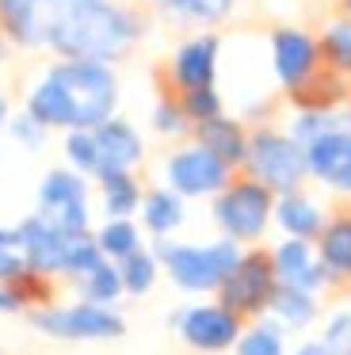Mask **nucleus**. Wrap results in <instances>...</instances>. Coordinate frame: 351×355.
I'll list each match as a JSON object with an SVG mask.
<instances>
[{
  "mask_svg": "<svg viewBox=\"0 0 351 355\" xmlns=\"http://www.w3.org/2000/svg\"><path fill=\"white\" fill-rule=\"evenodd\" d=\"M317 54H320L325 69L340 73V77H351V19H340V24H332L320 35Z\"/></svg>",
  "mask_w": 351,
  "mask_h": 355,
  "instance_id": "27",
  "label": "nucleus"
},
{
  "mask_svg": "<svg viewBox=\"0 0 351 355\" xmlns=\"http://www.w3.org/2000/svg\"><path fill=\"white\" fill-rule=\"evenodd\" d=\"M275 291H279V275H275L271 248H244L237 268L218 286L214 302L221 309H229L233 317H241L244 324H252V321H264L267 317V306H271Z\"/></svg>",
  "mask_w": 351,
  "mask_h": 355,
  "instance_id": "5",
  "label": "nucleus"
},
{
  "mask_svg": "<svg viewBox=\"0 0 351 355\" xmlns=\"http://www.w3.org/2000/svg\"><path fill=\"white\" fill-rule=\"evenodd\" d=\"M195 138H198V146L210 149V153L218 157L221 164H229L233 172L244 168V157H248V134L241 130V123L218 115V119H210V123H198Z\"/></svg>",
  "mask_w": 351,
  "mask_h": 355,
  "instance_id": "19",
  "label": "nucleus"
},
{
  "mask_svg": "<svg viewBox=\"0 0 351 355\" xmlns=\"http://www.w3.org/2000/svg\"><path fill=\"white\" fill-rule=\"evenodd\" d=\"M176 103H180L183 119L187 123H210V119L221 115V96L214 92V88H195V92H180L176 96Z\"/></svg>",
  "mask_w": 351,
  "mask_h": 355,
  "instance_id": "31",
  "label": "nucleus"
},
{
  "mask_svg": "<svg viewBox=\"0 0 351 355\" xmlns=\"http://www.w3.org/2000/svg\"><path fill=\"white\" fill-rule=\"evenodd\" d=\"M275 222L286 237L294 241H317L320 230H325V210H320L317 199H309L305 191H290L275 199Z\"/></svg>",
  "mask_w": 351,
  "mask_h": 355,
  "instance_id": "18",
  "label": "nucleus"
},
{
  "mask_svg": "<svg viewBox=\"0 0 351 355\" xmlns=\"http://www.w3.org/2000/svg\"><path fill=\"white\" fill-rule=\"evenodd\" d=\"M317 313H320L317 298L305 294V291H294V286H279L271 306H267V317H271L282 332L286 329H309V324L317 321Z\"/></svg>",
  "mask_w": 351,
  "mask_h": 355,
  "instance_id": "23",
  "label": "nucleus"
},
{
  "mask_svg": "<svg viewBox=\"0 0 351 355\" xmlns=\"http://www.w3.org/2000/svg\"><path fill=\"white\" fill-rule=\"evenodd\" d=\"M244 248L233 245L229 237L206 241V245H176V241H157L153 256L160 260L164 275L172 279V286L187 294H218V286L225 283V275L237 268Z\"/></svg>",
  "mask_w": 351,
  "mask_h": 355,
  "instance_id": "4",
  "label": "nucleus"
},
{
  "mask_svg": "<svg viewBox=\"0 0 351 355\" xmlns=\"http://www.w3.org/2000/svg\"><path fill=\"white\" fill-rule=\"evenodd\" d=\"M8 123H12V119H8V100L0 96V126H8Z\"/></svg>",
  "mask_w": 351,
  "mask_h": 355,
  "instance_id": "40",
  "label": "nucleus"
},
{
  "mask_svg": "<svg viewBox=\"0 0 351 355\" xmlns=\"http://www.w3.org/2000/svg\"><path fill=\"white\" fill-rule=\"evenodd\" d=\"M271 62H275V77L286 92H294L302 80H309L320 69V54H317V39H309L298 27H279L271 35Z\"/></svg>",
  "mask_w": 351,
  "mask_h": 355,
  "instance_id": "14",
  "label": "nucleus"
},
{
  "mask_svg": "<svg viewBox=\"0 0 351 355\" xmlns=\"http://www.w3.org/2000/svg\"><path fill=\"white\" fill-rule=\"evenodd\" d=\"M27 271L31 268H27V256H23V245L15 237V230H0V286H12Z\"/></svg>",
  "mask_w": 351,
  "mask_h": 355,
  "instance_id": "33",
  "label": "nucleus"
},
{
  "mask_svg": "<svg viewBox=\"0 0 351 355\" xmlns=\"http://www.w3.org/2000/svg\"><path fill=\"white\" fill-rule=\"evenodd\" d=\"M19 298H15L12 291H8V286H0V313H19Z\"/></svg>",
  "mask_w": 351,
  "mask_h": 355,
  "instance_id": "38",
  "label": "nucleus"
},
{
  "mask_svg": "<svg viewBox=\"0 0 351 355\" xmlns=\"http://www.w3.org/2000/svg\"><path fill=\"white\" fill-rule=\"evenodd\" d=\"M8 130H12V138L19 141V146H31V149H38L46 141V126H38L31 115L12 119V123H8Z\"/></svg>",
  "mask_w": 351,
  "mask_h": 355,
  "instance_id": "37",
  "label": "nucleus"
},
{
  "mask_svg": "<svg viewBox=\"0 0 351 355\" xmlns=\"http://www.w3.org/2000/svg\"><path fill=\"white\" fill-rule=\"evenodd\" d=\"M15 237L23 245V256H27V268L38 271L46 279H84L92 268L103 263L96 248V237L92 233H61L58 225H50L46 218L31 214L15 225Z\"/></svg>",
  "mask_w": 351,
  "mask_h": 355,
  "instance_id": "3",
  "label": "nucleus"
},
{
  "mask_svg": "<svg viewBox=\"0 0 351 355\" xmlns=\"http://www.w3.org/2000/svg\"><path fill=\"white\" fill-rule=\"evenodd\" d=\"M0 31L19 46H46L42 0H0Z\"/></svg>",
  "mask_w": 351,
  "mask_h": 355,
  "instance_id": "21",
  "label": "nucleus"
},
{
  "mask_svg": "<svg viewBox=\"0 0 351 355\" xmlns=\"http://www.w3.org/2000/svg\"><path fill=\"white\" fill-rule=\"evenodd\" d=\"M305 168L332 191L351 195V115L336 119L332 130L320 134L313 146H305Z\"/></svg>",
  "mask_w": 351,
  "mask_h": 355,
  "instance_id": "12",
  "label": "nucleus"
},
{
  "mask_svg": "<svg viewBox=\"0 0 351 355\" xmlns=\"http://www.w3.org/2000/svg\"><path fill=\"white\" fill-rule=\"evenodd\" d=\"M271 218H275V195L252 176H233L225 184V191L214 195V222H218L221 237H229L241 248L256 245L267 233Z\"/></svg>",
  "mask_w": 351,
  "mask_h": 355,
  "instance_id": "6",
  "label": "nucleus"
},
{
  "mask_svg": "<svg viewBox=\"0 0 351 355\" xmlns=\"http://www.w3.org/2000/svg\"><path fill=\"white\" fill-rule=\"evenodd\" d=\"M119 275H122V291L130 294V298H142V294H149L153 286H157V275H160V260L153 252H134L130 260L119 263Z\"/></svg>",
  "mask_w": 351,
  "mask_h": 355,
  "instance_id": "29",
  "label": "nucleus"
},
{
  "mask_svg": "<svg viewBox=\"0 0 351 355\" xmlns=\"http://www.w3.org/2000/svg\"><path fill=\"white\" fill-rule=\"evenodd\" d=\"M343 96H348V80H343L340 73L320 65L309 80H302V85L290 92V100L302 107V115H328L336 103H343Z\"/></svg>",
  "mask_w": 351,
  "mask_h": 355,
  "instance_id": "20",
  "label": "nucleus"
},
{
  "mask_svg": "<svg viewBox=\"0 0 351 355\" xmlns=\"http://www.w3.org/2000/svg\"><path fill=\"white\" fill-rule=\"evenodd\" d=\"M99 199H103L107 222L134 218L137 210H142V187H137L134 172H114V176H103V180H99Z\"/></svg>",
  "mask_w": 351,
  "mask_h": 355,
  "instance_id": "24",
  "label": "nucleus"
},
{
  "mask_svg": "<svg viewBox=\"0 0 351 355\" xmlns=\"http://www.w3.org/2000/svg\"><path fill=\"white\" fill-rule=\"evenodd\" d=\"M42 39L65 62H114L137 39L134 12L114 0H42Z\"/></svg>",
  "mask_w": 351,
  "mask_h": 355,
  "instance_id": "1",
  "label": "nucleus"
},
{
  "mask_svg": "<svg viewBox=\"0 0 351 355\" xmlns=\"http://www.w3.org/2000/svg\"><path fill=\"white\" fill-rule=\"evenodd\" d=\"M271 260H275V275H279V286H294V291H305L317 298L325 286H332L325 263H320L313 241H294V237H282L279 245L271 248Z\"/></svg>",
  "mask_w": 351,
  "mask_h": 355,
  "instance_id": "13",
  "label": "nucleus"
},
{
  "mask_svg": "<svg viewBox=\"0 0 351 355\" xmlns=\"http://www.w3.org/2000/svg\"><path fill=\"white\" fill-rule=\"evenodd\" d=\"M31 324L50 340H69V344H99V340H119L126 332V321L114 306H92V302H73V306H42L31 309Z\"/></svg>",
  "mask_w": 351,
  "mask_h": 355,
  "instance_id": "8",
  "label": "nucleus"
},
{
  "mask_svg": "<svg viewBox=\"0 0 351 355\" xmlns=\"http://www.w3.org/2000/svg\"><path fill=\"white\" fill-rule=\"evenodd\" d=\"M336 126V119L332 115H298V123H294V130H290V138L298 141V146H313V141L320 138V134H328Z\"/></svg>",
  "mask_w": 351,
  "mask_h": 355,
  "instance_id": "35",
  "label": "nucleus"
},
{
  "mask_svg": "<svg viewBox=\"0 0 351 355\" xmlns=\"http://www.w3.org/2000/svg\"><path fill=\"white\" fill-rule=\"evenodd\" d=\"M313 248H317L328 279L351 291V210H336L325 222L320 237L313 241Z\"/></svg>",
  "mask_w": 351,
  "mask_h": 355,
  "instance_id": "17",
  "label": "nucleus"
},
{
  "mask_svg": "<svg viewBox=\"0 0 351 355\" xmlns=\"http://www.w3.org/2000/svg\"><path fill=\"white\" fill-rule=\"evenodd\" d=\"M92 237H96L99 256H103V260H111V263H122V260H130L134 252H142V230H137L134 218L103 222L96 233H92Z\"/></svg>",
  "mask_w": 351,
  "mask_h": 355,
  "instance_id": "25",
  "label": "nucleus"
},
{
  "mask_svg": "<svg viewBox=\"0 0 351 355\" xmlns=\"http://www.w3.org/2000/svg\"><path fill=\"white\" fill-rule=\"evenodd\" d=\"M142 225L153 233L157 241H168L176 230L183 225V199L176 191H168V187H153V191L142 195Z\"/></svg>",
  "mask_w": 351,
  "mask_h": 355,
  "instance_id": "22",
  "label": "nucleus"
},
{
  "mask_svg": "<svg viewBox=\"0 0 351 355\" xmlns=\"http://www.w3.org/2000/svg\"><path fill=\"white\" fill-rule=\"evenodd\" d=\"M76 294H80V302H92V306H114V302L122 298V275H119V263L103 260L99 268H92L84 279H76Z\"/></svg>",
  "mask_w": 351,
  "mask_h": 355,
  "instance_id": "26",
  "label": "nucleus"
},
{
  "mask_svg": "<svg viewBox=\"0 0 351 355\" xmlns=\"http://www.w3.org/2000/svg\"><path fill=\"white\" fill-rule=\"evenodd\" d=\"M153 4L172 12L176 19H187V24H218L233 8V0H153Z\"/></svg>",
  "mask_w": 351,
  "mask_h": 355,
  "instance_id": "30",
  "label": "nucleus"
},
{
  "mask_svg": "<svg viewBox=\"0 0 351 355\" xmlns=\"http://www.w3.org/2000/svg\"><path fill=\"white\" fill-rule=\"evenodd\" d=\"M244 176L264 184L275 199H279V195H290V191H302L305 176H309V168H305V149L298 146L290 134L256 130L248 138Z\"/></svg>",
  "mask_w": 351,
  "mask_h": 355,
  "instance_id": "7",
  "label": "nucleus"
},
{
  "mask_svg": "<svg viewBox=\"0 0 351 355\" xmlns=\"http://www.w3.org/2000/svg\"><path fill=\"white\" fill-rule=\"evenodd\" d=\"M153 126H157L160 134H183L187 130V119H183V111L176 100H160L157 107H153Z\"/></svg>",
  "mask_w": 351,
  "mask_h": 355,
  "instance_id": "36",
  "label": "nucleus"
},
{
  "mask_svg": "<svg viewBox=\"0 0 351 355\" xmlns=\"http://www.w3.org/2000/svg\"><path fill=\"white\" fill-rule=\"evenodd\" d=\"M320 344L332 355H351V309H332L320 332Z\"/></svg>",
  "mask_w": 351,
  "mask_h": 355,
  "instance_id": "34",
  "label": "nucleus"
},
{
  "mask_svg": "<svg viewBox=\"0 0 351 355\" xmlns=\"http://www.w3.org/2000/svg\"><path fill=\"white\" fill-rule=\"evenodd\" d=\"M38 218L58 225L61 233H92V210H88V184L73 168L46 172L38 187Z\"/></svg>",
  "mask_w": 351,
  "mask_h": 355,
  "instance_id": "9",
  "label": "nucleus"
},
{
  "mask_svg": "<svg viewBox=\"0 0 351 355\" xmlns=\"http://www.w3.org/2000/svg\"><path fill=\"white\" fill-rule=\"evenodd\" d=\"M340 4H343V12H348V16H351V0H340Z\"/></svg>",
  "mask_w": 351,
  "mask_h": 355,
  "instance_id": "41",
  "label": "nucleus"
},
{
  "mask_svg": "<svg viewBox=\"0 0 351 355\" xmlns=\"http://www.w3.org/2000/svg\"><path fill=\"white\" fill-rule=\"evenodd\" d=\"M294 355H332V352H328V347L325 344H320V340H305V344L302 347H298V352Z\"/></svg>",
  "mask_w": 351,
  "mask_h": 355,
  "instance_id": "39",
  "label": "nucleus"
},
{
  "mask_svg": "<svg viewBox=\"0 0 351 355\" xmlns=\"http://www.w3.org/2000/svg\"><path fill=\"white\" fill-rule=\"evenodd\" d=\"M233 355H286V344H282V329L271 321V317L244 324V332H241V340H237Z\"/></svg>",
  "mask_w": 351,
  "mask_h": 355,
  "instance_id": "28",
  "label": "nucleus"
},
{
  "mask_svg": "<svg viewBox=\"0 0 351 355\" xmlns=\"http://www.w3.org/2000/svg\"><path fill=\"white\" fill-rule=\"evenodd\" d=\"M119 100V80L99 62H61L27 96V115L38 126L96 130L111 119Z\"/></svg>",
  "mask_w": 351,
  "mask_h": 355,
  "instance_id": "2",
  "label": "nucleus"
},
{
  "mask_svg": "<svg viewBox=\"0 0 351 355\" xmlns=\"http://www.w3.org/2000/svg\"><path fill=\"white\" fill-rule=\"evenodd\" d=\"M92 138H96V157H99L96 180L114 176V172H134L142 164V138L122 119H107L103 126L92 130Z\"/></svg>",
  "mask_w": 351,
  "mask_h": 355,
  "instance_id": "15",
  "label": "nucleus"
},
{
  "mask_svg": "<svg viewBox=\"0 0 351 355\" xmlns=\"http://www.w3.org/2000/svg\"><path fill=\"white\" fill-rule=\"evenodd\" d=\"M65 157H69V164H73L76 176H96L99 157H96V138H92V130H69Z\"/></svg>",
  "mask_w": 351,
  "mask_h": 355,
  "instance_id": "32",
  "label": "nucleus"
},
{
  "mask_svg": "<svg viewBox=\"0 0 351 355\" xmlns=\"http://www.w3.org/2000/svg\"><path fill=\"white\" fill-rule=\"evenodd\" d=\"M0 355H4V352H0Z\"/></svg>",
  "mask_w": 351,
  "mask_h": 355,
  "instance_id": "43",
  "label": "nucleus"
},
{
  "mask_svg": "<svg viewBox=\"0 0 351 355\" xmlns=\"http://www.w3.org/2000/svg\"><path fill=\"white\" fill-rule=\"evenodd\" d=\"M218 35H198V39L183 42L172 58V85L180 92H195V88H214V73H218Z\"/></svg>",
  "mask_w": 351,
  "mask_h": 355,
  "instance_id": "16",
  "label": "nucleus"
},
{
  "mask_svg": "<svg viewBox=\"0 0 351 355\" xmlns=\"http://www.w3.org/2000/svg\"><path fill=\"white\" fill-rule=\"evenodd\" d=\"M164 176H168V191H176L180 199H206V195H221L225 184L233 180V168L221 164L210 149L195 146L187 149H176L164 164Z\"/></svg>",
  "mask_w": 351,
  "mask_h": 355,
  "instance_id": "11",
  "label": "nucleus"
},
{
  "mask_svg": "<svg viewBox=\"0 0 351 355\" xmlns=\"http://www.w3.org/2000/svg\"><path fill=\"white\" fill-rule=\"evenodd\" d=\"M172 329L191 352L218 355V352L237 347V340H241V332H244V321L233 317L229 309H221L218 302H198V306L176 309Z\"/></svg>",
  "mask_w": 351,
  "mask_h": 355,
  "instance_id": "10",
  "label": "nucleus"
},
{
  "mask_svg": "<svg viewBox=\"0 0 351 355\" xmlns=\"http://www.w3.org/2000/svg\"><path fill=\"white\" fill-rule=\"evenodd\" d=\"M0 62H4V39H0Z\"/></svg>",
  "mask_w": 351,
  "mask_h": 355,
  "instance_id": "42",
  "label": "nucleus"
}]
</instances>
